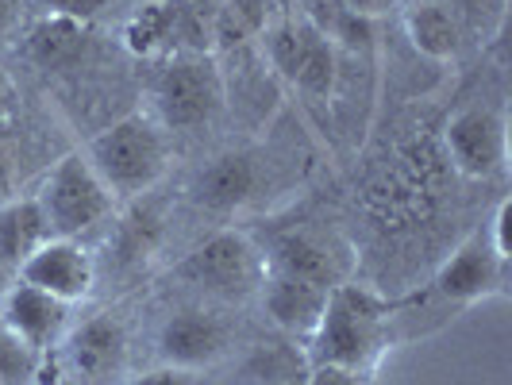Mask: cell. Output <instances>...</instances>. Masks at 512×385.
<instances>
[{
	"instance_id": "14",
	"label": "cell",
	"mask_w": 512,
	"mask_h": 385,
	"mask_svg": "<svg viewBox=\"0 0 512 385\" xmlns=\"http://www.w3.org/2000/svg\"><path fill=\"white\" fill-rule=\"evenodd\" d=\"M262 255H266V274H289V278H305L328 289L339 285V274H343L332 239L316 231H285Z\"/></svg>"
},
{
	"instance_id": "24",
	"label": "cell",
	"mask_w": 512,
	"mask_h": 385,
	"mask_svg": "<svg viewBox=\"0 0 512 385\" xmlns=\"http://www.w3.org/2000/svg\"><path fill=\"white\" fill-rule=\"evenodd\" d=\"M47 16H66V20H77V24H93L108 8V0H43Z\"/></svg>"
},
{
	"instance_id": "28",
	"label": "cell",
	"mask_w": 512,
	"mask_h": 385,
	"mask_svg": "<svg viewBox=\"0 0 512 385\" xmlns=\"http://www.w3.org/2000/svg\"><path fill=\"white\" fill-rule=\"evenodd\" d=\"M339 4L359 20H374V16H385L389 8H397V0H339Z\"/></svg>"
},
{
	"instance_id": "8",
	"label": "cell",
	"mask_w": 512,
	"mask_h": 385,
	"mask_svg": "<svg viewBox=\"0 0 512 385\" xmlns=\"http://www.w3.org/2000/svg\"><path fill=\"white\" fill-rule=\"evenodd\" d=\"M231 324L208 308H181L158 332V359L178 370H205L228 355Z\"/></svg>"
},
{
	"instance_id": "27",
	"label": "cell",
	"mask_w": 512,
	"mask_h": 385,
	"mask_svg": "<svg viewBox=\"0 0 512 385\" xmlns=\"http://www.w3.org/2000/svg\"><path fill=\"white\" fill-rule=\"evenodd\" d=\"M509 212H512V205L509 201H501L497 212H493V231H489V247H493L501 258H512V251H509Z\"/></svg>"
},
{
	"instance_id": "17",
	"label": "cell",
	"mask_w": 512,
	"mask_h": 385,
	"mask_svg": "<svg viewBox=\"0 0 512 385\" xmlns=\"http://www.w3.org/2000/svg\"><path fill=\"white\" fill-rule=\"evenodd\" d=\"M255 193V166L247 154H224L193 181V201L208 212H231Z\"/></svg>"
},
{
	"instance_id": "20",
	"label": "cell",
	"mask_w": 512,
	"mask_h": 385,
	"mask_svg": "<svg viewBox=\"0 0 512 385\" xmlns=\"http://www.w3.org/2000/svg\"><path fill=\"white\" fill-rule=\"evenodd\" d=\"M39 351L27 347L12 328L0 324V385H27L39 374Z\"/></svg>"
},
{
	"instance_id": "21",
	"label": "cell",
	"mask_w": 512,
	"mask_h": 385,
	"mask_svg": "<svg viewBox=\"0 0 512 385\" xmlns=\"http://www.w3.org/2000/svg\"><path fill=\"white\" fill-rule=\"evenodd\" d=\"M451 8L470 35H497L505 27V4L509 0H436Z\"/></svg>"
},
{
	"instance_id": "19",
	"label": "cell",
	"mask_w": 512,
	"mask_h": 385,
	"mask_svg": "<svg viewBox=\"0 0 512 385\" xmlns=\"http://www.w3.org/2000/svg\"><path fill=\"white\" fill-rule=\"evenodd\" d=\"M85 51V24L66 16H43L27 31V58L43 70H66Z\"/></svg>"
},
{
	"instance_id": "11",
	"label": "cell",
	"mask_w": 512,
	"mask_h": 385,
	"mask_svg": "<svg viewBox=\"0 0 512 385\" xmlns=\"http://www.w3.org/2000/svg\"><path fill=\"white\" fill-rule=\"evenodd\" d=\"M66 320H70V305L51 297V293H43L39 285L24 282V278L16 285H8L4 297H0V324L12 328L39 355L62 343Z\"/></svg>"
},
{
	"instance_id": "29",
	"label": "cell",
	"mask_w": 512,
	"mask_h": 385,
	"mask_svg": "<svg viewBox=\"0 0 512 385\" xmlns=\"http://www.w3.org/2000/svg\"><path fill=\"white\" fill-rule=\"evenodd\" d=\"M12 108H16V85H12V77L0 70V124L12 120Z\"/></svg>"
},
{
	"instance_id": "13",
	"label": "cell",
	"mask_w": 512,
	"mask_h": 385,
	"mask_svg": "<svg viewBox=\"0 0 512 385\" xmlns=\"http://www.w3.org/2000/svg\"><path fill=\"white\" fill-rule=\"evenodd\" d=\"M258 293H262V308L270 312V320L293 339H312L328 305V285L289 278V274H266Z\"/></svg>"
},
{
	"instance_id": "31",
	"label": "cell",
	"mask_w": 512,
	"mask_h": 385,
	"mask_svg": "<svg viewBox=\"0 0 512 385\" xmlns=\"http://www.w3.org/2000/svg\"><path fill=\"white\" fill-rule=\"evenodd\" d=\"M139 4H166V0H139Z\"/></svg>"
},
{
	"instance_id": "2",
	"label": "cell",
	"mask_w": 512,
	"mask_h": 385,
	"mask_svg": "<svg viewBox=\"0 0 512 385\" xmlns=\"http://www.w3.org/2000/svg\"><path fill=\"white\" fill-rule=\"evenodd\" d=\"M85 158L112 197H143L166 174V162H170L166 128L143 112L124 116L89 139Z\"/></svg>"
},
{
	"instance_id": "5",
	"label": "cell",
	"mask_w": 512,
	"mask_h": 385,
	"mask_svg": "<svg viewBox=\"0 0 512 385\" xmlns=\"http://www.w3.org/2000/svg\"><path fill=\"white\" fill-rule=\"evenodd\" d=\"M162 128H201L224 108V77L205 54H174L151 85Z\"/></svg>"
},
{
	"instance_id": "30",
	"label": "cell",
	"mask_w": 512,
	"mask_h": 385,
	"mask_svg": "<svg viewBox=\"0 0 512 385\" xmlns=\"http://www.w3.org/2000/svg\"><path fill=\"white\" fill-rule=\"evenodd\" d=\"M16 27V0H0V43L12 35Z\"/></svg>"
},
{
	"instance_id": "33",
	"label": "cell",
	"mask_w": 512,
	"mask_h": 385,
	"mask_svg": "<svg viewBox=\"0 0 512 385\" xmlns=\"http://www.w3.org/2000/svg\"><path fill=\"white\" fill-rule=\"evenodd\" d=\"M0 297H4V289H0Z\"/></svg>"
},
{
	"instance_id": "3",
	"label": "cell",
	"mask_w": 512,
	"mask_h": 385,
	"mask_svg": "<svg viewBox=\"0 0 512 385\" xmlns=\"http://www.w3.org/2000/svg\"><path fill=\"white\" fill-rule=\"evenodd\" d=\"M35 201H39L47 224H51V235L77 239V235H85V231H93L101 224L104 216L112 212L116 197L97 178L89 158L81 151H70L51 166V174L43 178V189H39Z\"/></svg>"
},
{
	"instance_id": "12",
	"label": "cell",
	"mask_w": 512,
	"mask_h": 385,
	"mask_svg": "<svg viewBox=\"0 0 512 385\" xmlns=\"http://www.w3.org/2000/svg\"><path fill=\"white\" fill-rule=\"evenodd\" d=\"M62 359L74 370L77 378L85 382H108L112 374L124 370V359H128V332L116 316H89L81 328L66 335L62 343Z\"/></svg>"
},
{
	"instance_id": "22",
	"label": "cell",
	"mask_w": 512,
	"mask_h": 385,
	"mask_svg": "<svg viewBox=\"0 0 512 385\" xmlns=\"http://www.w3.org/2000/svg\"><path fill=\"white\" fill-rule=\"evenodd\" d=\"M247 378L251 385H305L308 370L305 374H297V366H293V355L282 351V347H266V351H258L255 362L247 366Z\"/></svg>"
},
{
	"instance_id": "15",
	"label": "cell",
	"mask_w": 512,
	"mask_h": 385,
	"mask_svg": "<svg viewBox=\"0 0 512 385\" xmlns=\"http://www.w3.org/2000/svg\"><path fill=\"white\" fill-rule=\"evenodd\" d=\"M405 35L424 58H436V62L459 58L466 39H470V31L462 27L459 16L436 0H412L405 8Z\"/></svg>"
},
{
	"instance_id": "1",
	"label": "cell",
	"mask_w": 512,
	"mask_h": 385,
	"mask_svg": "<svg viewBox=\"0 0 512 385\" xmlns=\"http://www.w3.org/2000/svg\"><path fill=\"white\" fill-rule=\"evenodd\" d=\"M385 328H389V301L382 293L359 282L332 285L324 316L308 339L312 362H339V366L370 370V362L385 347Z\"/></svg>"
},
{
	"instance_id": "7",
	"label": "cell",
	"mask_w": 512,
	"mask_h": 385,
	"mask_svg": "<svg viewBox=\"0 0 512 385\" xmlns=\"http://www.w3.org/2000/svg\"><path fill=\"white\" fill-rule=\"evenodd\" d=\"M270 66L312 97L332 93L335 85V39H328L312 20H278L266 27Z\"/></svg>"
},
{
	"instance_id": "32",
	"label": "cell",
	"mask_w": 512,
	"mask_h": 385,
	"mask_svg": "<svg viewBox=\"0 0 512 385\" xmlns=\"http://www.w3.org/2000/svg\"><path fill=\"white\" fill-rule=\"evenodd\" d=\"M27 385H58V382H27Z\"/></svg>"
},
{
	"instance_id": "18",
	"label": "cell",
	"mask_w": 512,
	"mask_h": 385,
	"mask_svg": "<svg viewBox=\"0 0 512 385\" xmlns=\"http://www.w3.org/2000/svg\"><path fill=\"white\" fill-rule=\"evenodd\" d=\"M181 39V0L139 4L124 20V47L139 58L166 54Z\"/></svg>"
},
{
	"instance_id": "23",
	"label": "cell",
	"mask_w": 512,
	"mask_h": 385,
	"mask_svg": "<svg viewBox=\"0 0 512 385\" xmlns=\"http://www.w3.org/2000/svg\"><path fill=\"white\" fill-rule=\"evenodd\" d=\"M305 385H366V370L339 362H312Z\"/></svg>"
},
{
	"instance_id": "4",
	"label": "cell",
	"mask_w": 512,
	"mask_h": 385,
	"mask_svg": "<svg viewBox=\"0 0 512 385\" xmlns=\"http://www.w3.org/2000/svg\"><path fill=\"white\" fill-rule=\"evenodd\" d=\"M178 278L205 289L212 297L243 301V297L258 293V285L266 278V255L243 231H216L201 247H193L181 258Z\"/></svg>"
},
{
	"instance_id": "6",
	"label": "cell",
	"mask_w": 512,
	"mask_h": 385,
	"mask_svg": "<svg viewBox=\"0 0 512 385\" xmlns=\"http://www.w3.org/2000/svg\"><path fill=\"white\" fill-rule=\"evenodd\" d=\"M447 162L466 178L489 181L505 174L509 162V120L489 104H466L443 128Z\"/></svg>"
},
{
	"instance_id": "26",
	"label": "cell",
	"mask_w": 512,
	"mask_h": 385,
	"mask_svg": "<svg viewBox=\"0 0 512 385\" xmlns=\"http://www.w3.org/2000/svg\"><path fill=\"white\" fill-rule=\"evenodd\" d=\"M128 385H201L197 370H178V366H158V370H147L139 378H131Z\"/></svg>"
},
{
	"instance_id": "9",
	"label": "cell",
	"mask_w": 512,
	"mask_h": 385,
	"mask_svg": "<svg viewBox=\"0 0 512 385\" xmlns=\"http://www.w3.org/2000/svg\"><path fill=\"white\" fill-rule=\"evenodd\" d=\"M436 293L451 305H474L486 297L509 293V258H501L489 239H466L455 255L439 266Z\"/></svg>"
},
{
	"instance_id": "25",
	"label": "cell",
	"mask_w": 512,
	"mask_h": 385,
	"mask_svg": "<svg viewBox=\"0 0 512 385\" xmlns=\"http://www.w3.org/2000/svg\"><path fill=\"white\" fill-rule=\"evenodd\" d=\"M12 178H16V139H12V124H0V201L16 197Z\"/></svg>"
},
{
	"instance_id": "16",
	"label": "cell",
	"mask_w": 512,
	"mask_h": 385,
	"mask_svg": "<svg viewBox=\"0 0 512 385\" xmlns=\"http://www.w3.org/2000/svg\"><path fill=\"white\" fill-rule=\"evenodd\" d=\"M51 239V224L35 197L0 201V270H20Z\"/></svg>"
},
{
	"instance_id": "10",
	"label": "cell",
	"mask_w": 512,
	"mask_h": 385,
	"mask_svg": "<svg viewBox=\"0 0 512 385\" xmlns=\"http://www.w3.org/2000/svg\"><path fill=\"white\" fill-rule=\"evenodd\" d=\"M24 282L39 285L43 293H51L58 301L74 305V301H85L89 289L97 282V266H93V255L77 243V239H62V235H51L35 255L27 258L24 266L16 270Z\"/></svg>"
}]
</instances>
